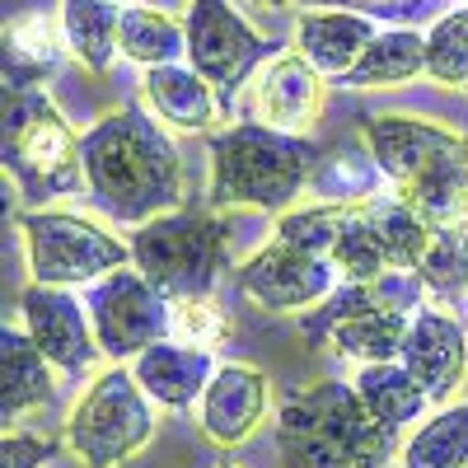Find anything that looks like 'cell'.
<instances>
[{"label": "cell", "instance_id": "6da1fadb", "mask_svg": "<svg viewBox=\"0 0 468 468\" xmlns=\"http://www.w3.org/2000/svg\"><path fill=\"white\" fill-rule=\"evenodd\" d=\"M90 207L112 225H150L183 207V160L154 112L122 103L80 136Z\"/></svg>", "mask_w": 468, "mask_h": 468}, {"label": "cell", "instance_id": "7a4b0ae2", "mask_svg": "<svg viewBox=\"0 0 468 468\" xmlns=\"http://www.w3.org/2000/svg\"><path fill=\"white\" fill-rule=\"evenodd\" d=\"M399 436L366 412L356 384L342 379L286 394L277 412L282 468H388L403 450Z\"/></svg>", "mask_w": 468, "mask_h": 468}, {"label": "cell", "instance_id": "3957f363", "mask_svg": "<svg viewBox=\"0 0 468 468\" xmlns=\"http://www.w3.org/2000/svg\"><path fill=\"white\" fill-rule=\"evenodd\" d=\"M324 165V150L300 136L277 132L262 122H229L225 132H211V187L207 197L216 211L225 207H253L267 216H286L300 192H309V178Z\"/></svg>", "mask_w": 468, "mask_h": 468}, {"label": "cell", "instance_id": "277c9868", "mask_svg": "<svg viewBox=\"0 0 468 468\" xmlns=\"http://www.w3.org/2000/svg\"><path fill=\"white\" fill-rule=\"evenodd\" d=\"M421 286L412 277H384V282H342L319 309L300 319L304 337L328 342L342 361L384 366L403 361V342L417 314Z\"/></svg>", "mask_w": 468, "mask_h": 468}, {"label": "cell", "instance_id": "5b68a950", "mask_svg": "<svg viewBox=\"0 0 468 468\" xmlns=\"http://www.w3.org/2000/svg\"><path fill=\"white\" fill-rule=\"evenodd\" d=\"M0 160H5V178H15L19 197L33 207L85 192L80 136L43 90H5Z\"/></svg>", "mask_w": 468, "mask_h": 468}, {"label": "cell", "instance_id": "8992f818", "mask_svg": "<svg viewBox=\"0 0 468 468\" xmlns=\"http://www.w3.org/2000/svg\"><path fill=\"white\" fill-rule=\"evenodd\" d=\"M132 262L165 300L211 295L229 271V220L220 211L178 207L132 234Z\"/></svg>", "mask_w": 468, "mask_h": 468}, {"label": "cell", "instance_id": "52a82bcc", "mask_svg": "<svg viewBox=\"0 0 468 468\" xmlns=\"http://www.w3.org/2000/svg\"><path fill=\"white\" fill-rule=\"evenodd\" d=\"M154 436V399L127 366L99 370L66 417V445L90 468H117Z\"/></svg>", "mask_w": 468, "mask_h": 468}, {"label": "cell", "instance_id": "ba28073f", "mask_svg": "<svg viewBox=\"0 0 468 468\" xmlns=\"http://www.w3.org/2000/svg\"><path fill=\"white\" fill-rule=\"evenodd\" d=\"M19 234H24V253L28 271L43 286H94L112 271H122L132 262V244L117 239L108 225L94 216H75V211H19Z\"/></svg>", "mask_w": 468, "mask_h": 468}, {"label": "cell", "instance_id": "9c48e42d", "mask_svg": "<svg viewBox=\"0 0 468 468\" xmlns=\"http://www.w3.org/2000/svg\"><path fill=\"white\" fill-rule=\"evenodd\" d=\"M183 28H187V66L220 94L225 108H234L249 80L271 61V43L229 0H187Z\"/></svg>", "mask_w": 468, "mask_h": 468}, {"label": "cell", "instance_id": "30bf717a", "mask_svg": "<svg viewBox=\"0 0 468 468\" xmlns=\"http://www.w3.org/2000/svg\"><path fill=\"white\" fill-rule=\"evenodd\" d=\"M94 337L108 361H136L145 346L165 342L174 333V300H165L141 271H112V277L94 282L85 295Z\"/></svg>", "mask_w": 468, "mask_h": 468}, {"label": "cell", "instance_id": "8fae6325", "mask_svg": "<svg viewBox=\"0 0 468 468\" xmlns=\"http://www.w3.org/2000/svg\"><path fill=\"white\" fill-rule=\"evenodd\" d=\"M337 267L324 253H309L295 244L271 239L253 258L234 267V286H239L258 309L267 314H300V309H319L337 291Z\"/></svg>", "mask_w": 468, "mask_h": 468}, {"label": "cell", "instance_id": "7c38bea8", "mask_svg": "<svg viewBox=\"0 0 468 468\" xmlns=\"http://www.w3.org/2000/svg\"><path fill=\"white\" fill-rule=\"evenodd\" d=\"M19 314H24V333L37 342V351H43L61 375L80 379L103 356V346L94 337V324H90V309L66 286H43V282L24 286Z\"/></svg>", "mask_w": 468, "mask_h": 468}, {"label": "cell", "instance_id": "4fadbf2b", "mask_svg": "<svg viewBox=\"0 0 468 468\" xmlns=\"http://www.w3.org/2000/svg\"><path fill=\"white\" fill-rule=\"evenodd\" d=\"M361 141H366V154L375 160V169L384 174V183H394V192H403L421 169H431L445 150H454L463 132L436 122V117L370 112L361 122Z\"/></svg>", "mask_w": 468, "mask_h": 468}, {"label": "cell", "instance_id": "5bb4252c", "mask_svg": "<svg viewBox=\"0 0 468 468\" xmlns=\"http://www.w3.org/2000/svg\"><path fill=\"white\" fill-rule=\"evenodd\" d=\"M328 75L314 70L300 52H282L271 57L244 90V112L249 122L277 127V132H304L314 117L324 112L328 99Z\"/></svg>", "mask_w": 468, "mask_h": 468}, {"label": "cell", "instance_id": "9a60e30c", "mask_svg": "<svg viewBox=\"0 0 468 468\" xmlns=\"http://www.w3.org/2000/svg\"><path fill=\"white\" fill-rule=\"evenodd\" d=\"M267 408H271V379L258 366L229 361V366H216L207 384V394L197 403V426L211 445L234 450L267 421Z\"/></svg>", "mask_w": 468, "mask_h": 468}, {"label": "cell", "instance_id": "2e32d148", "mask_svg": "<svg viewBox=\"0 0 468 468\" xmlns=\"http://www.w3.org/2000/svg\"><path fill=\"white\" fill-rule=\"evenodd\" d=\"M403 366L431 394V403H450L468 375V328L445 304H417L403 342Z\"/></svg>", "mask_w": 468, "mask_h": 468}, {"label": "cell", "instance_id": "e0dca14e", "mask_svg": "<svg viewBox=\"0 0 468 468\" xmlns=\"http://www.w3.org/2000/svg\"><path fill=\"white\" fill-rule=\"evenodd\" d=\"M132 375L154 399V408L187 412V408L202 403L207 384L216 375V351H197V346H183V342L165 337V342L145 346L141 356L132 361Z\"/></svg>", "mask_w": 468, "mask_h": 468}, {"label": "cell", "instance_id": "ac0fdd59", "mask_svg": "<svg viewBox=\"0 0 468 468\" xmlns=\"http://www.w3.org/2000/svg\"><path fill=\"white\" fill-rule=\"evenodd\" d=\"M52 361L37 351V342L24 333V328H0V421L5 431L37 412L43 403H52L57 394V379H52Z\"/></svg>", "mask_w": 468, "mask_h": 468}, {"label": "cell", "instance_id": "d6986e66", "mask_svg": "<svg viewBox=\"0 0 468 468\" xmlns=\"http://www.w3.org/2000/svg\"><path fill=\"white\" fill-rule=\"evenodd\" d=\"M375 19L356 15V10H304L295 19V52L324 70V75H342L361 61V52L375 43Z\"/></svg>", "mask_w": 468, "mask_h": 468}, {"label": "cell", "instance_id": "ffe728a7", "mask_svg": "<svg viewBox=\"0 0 468 468\" xmlns=\"http://www.w3.org/2000/svg\"><path fill=\"white\" fill-rule=\"evenodd\" d=\"M145 108L178 132H207L216 122V90L192 66H150L141 80Z\"/></svg>", "mask_w": 468, "mask_h": 468}, {"label": "cell", "instance_id": "44dd1931", "mask_svg": "<svg viewBox=\"0 0 468 468\" xmlns=\"http://www.w3.org/2000/svg\"><path fill=\"white\" fill-rule=\"evenodd\" d=\"M66 33L52 15H28L5 28V90H37L66 57Z\"/></svg>", "mask_w": 468, "mask_h": 468}, {"label": "cell", "instance_id": "7402d4cb", "mask_svg": "<svg viewBox=\"0 0 468 468\" xmlns=\"http://www.w3.org/2000/svg\"><path fill=\"white\" fill-rule=\"evenodd\" d=\"M399 197L431 225H468V136L445 150L431 169H421Z\"/></svg>", "mask_w": 468, "mask_h": 468}, {"label": "cell", "instance_id": "603a6c76", "mask_svg": "<svg viewBox=\"0 0 468 468\" xmlns=\"http://www.w3.org/2000/svg\"><path fill=\"white\" fill-rule=\"evenodd\" d=\"M366 207V216H370V225H375V239H379V253H384V262H388V271H399V277H412V271L421 267V258H426V249H431V234H436V225L426 220L421 211H412L399 192H379V197H370V202H361Z\"/></svg>", "mask_w": 468, "mask_h": 468}, {"label": "cell", "instance_id": "cb8c5ba5", "mask_svg": "<svg viewBox=\"0 0 468 468\" xmlns=\"http://www.w3.org/2000/svg\"><path fill=\"white\" fill-rule=\"evenodd\" d=\"M426 70V37L417 28H379L361 61L342 75L346 90H394Z\"/></svg>", "mask_w": 468, "mask_h": 468}, {"label": "cell", "instance_id": "d4e9b609", "mask_svg": "<svg viewBox=\"0 0 468 468\" xmlns=\"http://www.w3.org/2000/svg\"><path fill=\"white\" fill-rule=\"evenodd\" d=\"M356 394L375 421H384L388 431H403L408 421H421V412L431 408V394L417 384V375L403 361L384 366H361L356 370Z\"/></svg>", "mask_w": 468, "mask_h": 468}, {"label": "cell", "instance_id": "484cf974", "mask_svg": "<svg viewBox=\"0 0 468 468\" xmlns=\"http://www.w3.org/2000/svg\"><path fill=\"white\" fill-rule=\"evenodd\" d=\"M117 52L136 66H174L178 57H187V28L183 19H174L169 10L154 5H127L122 10V33H117Z\"/></svg>", "mask_w": 468, "mask_h": 468}, {"label": "cell", "instance_id": "4316f807", "mask_svg": "<svg viewBox=\"0 0 468 468\" xmlns=\"http://www.w3.org/2000/svg\"><path fill=\"white\" fill-rule=\"evenodd\" d=\"M61 33L80 66L108 70V61L117 57V33H122V5H112V0H61Z\"/></svg>", "mask_w": 468, "mask_h": 468}, {"label": "cell", "instance_id": "83f0119b", "mask_svg": "<svg viewBox=\"0 0 468 468\" xmlns=\"http://www.w3.org/2000/svg\"><path fill=\"white\" fill-rule=\"evenodd\" d=\"M403 468H468V403L426 417L399 450Z\"/></svg>", "mask_w": 468, "mask_h": 468}, {"label": "cell", "instance_id": "f1b7e54d", "mask_svg": "<svg viewBox=\"0 0 468 468\" xmlns=\"http://www.w3.org/2000/svg\"><path fill=\"white\" fill-rule=\"evenodd\" d=\"M412 282L441 304L468 295V225H436L431 249L412 271Z\"/></svg>", "mask_w": 468, "mask_h": 468}, {"label": "cell", "instance_id": "f546056e", "mask_svg": "<svg viewBox=\"0 0 468 468\" xmlns=\"http://www.w3.org/2000/svg\"><path fill=\"white\" fill-rule=\"evenodd\" d=\"M328 262L337 267L342 282H384V277H394L388 262H384V253H379V239H375V225H370L366 207H346L342 211Z\"/></svg>", "mask_w": 468, "mask_h": 468}, {"label": "cell", "instance_id": "4dcf8cb0", "mask_svg": "<svg viewBox=\"0 0 468 468\" xmlns=\"http://www.w3.org/2000/svg\"><path fill=\"white\" fill-rule=\"evenodd\" d=\"M309 192L324 207H361L384 192V174L375 169L370 154L366 160H351L346 150H337V154H324V165L309 178Z\"/></svg>", "mask_w": 468, "mask_h": 468}, {"label": "cell", "instance_id": "1f68e13d", "mask_svg": "<svg viewBox=\"0 0 468 468\" xmlns=\"http://www.w3.org/2000/svg\"><path fill=\"white\" fill-rule=\"evenodd\" d=\"M426 75L436 85H468V5L445 10L426 33Z\"/></svg>", "mask_w": 468, "mask_h": 468}, {"label": "cell", "instance_id": "d6a6232c", "mask_svg": "<svg viewBox=\"0 0 468 468\" xmlns=\"http://www.w3.org/2000/svg\"><path fill=\"white\" fill-rule=\"evenodd\" d=\"M342 211H346V207H324V202L291 207L286 216H277V239L328 258V253H333V239H337V220H342Z\"/></svg>", "mask_w": 468, "mask_h": 468}, {"label": "cell", "instance_id": "836d02e7", "mask_svg": "<svg viewBox=\"0 0 468 468\" xmlns=\"http://www.w3.org/2000/svg\"><path fill=\"white\" fill-rule=\"evenodd\" d=\"M169 337L183 342V346H197V351H216L229 337V319H225V309L211 295L174 300V333Z\"/></svg>", "mask_w": 468, "mask_h": 468}, {"label": "cell", "instance_id": "e575fe53", "mask_svg": "<svg viewBox=\"0 0 468 468\" xmlns=\"http://www.w3.org/2000/svg\"><path fill=\"white\" fill-rule=\"evenodd\" d=\"M57 454V436H28V431H5L0 441V468H37Z\"/></svg>", "mask_w": 468, "mask_h": 468}, {"label": "cell", "instance_id": "d590c367", "mask_svg": "<svg viewBox=\"0 0 468 468\" xmlns=\"http://www.w3.org/2000/svg\"><path fill=\"white\" fill-rule=\"evenodd\" d=\"M366 10H375V15H379V10H384V0H366Z\"/></svg>", "mask_w": 468, "mask_h": 468}, {"label": "cell", "instance_id": "8d00e7d4", "mask_svg": "<svg viewBox=\"0 0 468 468\" xmlns=\"http://www.w3.org/2000/svg\"><path fill=\"white\" fill-rule=\"evenodd\" d=\"M216 468H239V463H234V459H220V463H216Z\"/></svg>", "mask_w": 468, "mask_h": 468}, {"label": "cell", "instance_id": "74e56055", "mask_svg": "<svg viewBox=\"0 0 468 468\" xmlns=\"http://www.w3.org/2000/svg\"><path fill=\"white\" fill-rule=\"evenodd\" d=\"M262 5H291V0H262Z\"/></svg>", "mask_w": 468, "mask_h": 468}, {"label": "cell", "instance_id": "f35d334b", "mask_svg": "<svg viewBox=\"0 0 468 468\" xmlns=\"http://www.w3.org/2000/svg\"><path fill=\"white\" fill-rule=\"evenodd\" d=\"M112 5H122V10H127V5H136V0H112Z\"/></svg>", "mask_w": 468, "mask_h": 468}]
</instances>
